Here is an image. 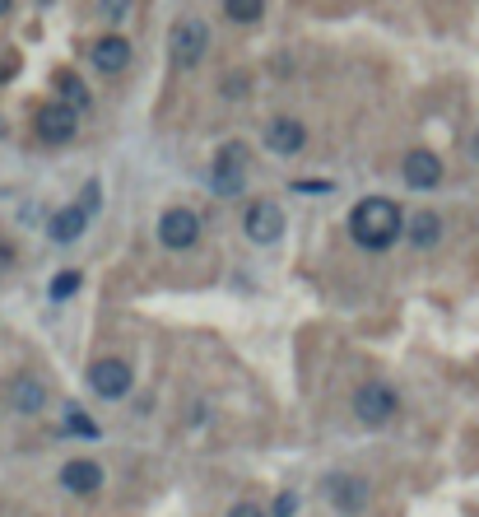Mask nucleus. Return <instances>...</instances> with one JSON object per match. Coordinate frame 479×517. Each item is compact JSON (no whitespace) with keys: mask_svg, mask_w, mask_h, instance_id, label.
Listing matches in <instances>:
<instances>
[{"mask_svg":"<svg viewBox=\"0 0 479 517\" xmlns=\"http://www.w3.org/2000/svg\"><path fill=\"white\" fill-rule=\"evenodd\" d=\"M401 234H405V215L386 196H363L349 210V238L359 247H368V252H386Z\"/></svg>","mask_w":479,"mask_h":517,"instance_id":"obj_1","label":"nucleus"},{"mask_svg":"<svg viewBox=\"0 0 479 517\" xmlns=\"http://www.w3.org/2000/svg\"><path fill=\"white\" fill-rule=\"evenodd\" d=\"M321 489H326V504L336 513H345V517H359L372 504V485L363 480L359 471H330L321 480Z\"/></svg>","mask_w":479,"mask_h":517,"instance_id":"obj_2","label":"nucleus"},{"mask_svg":"<svg viewBox=\"0 0 479 517\" xmlns=\"http://www.w3.org/2000/svg\"><path fill=\"white\" fill-rule=\"evenodd\" d=\"M353 415H359V424H368V429L391 424L395 415H401V391H395L391 382H363L359 391H353Z\"/></svg>","mask_w":479,"mask_h":517,"instance_id":"obj_3","label":"nucleus"},{"mask_svg":"<svg viewBox=\"0 0 479 517\" xmlns=\"http://www.w3.org/2000/svg\"><path fill=\"white\" fill-rule=\"evenodd\" d=\"M247 168H252V154H247V144H238V140H228L223 150L215 154V192L219 196H242V187H247Z\"/></svg>","mask_w":479,"mask_h":517,"instance_id":"obj_4","label":"nucleus"},{"mask_svg":"<svg viewBox=\"0 0 479 517\" xmlns=\"http://www.w3.org/2000/svg\"><path fill=\"white\" fill-rule=\"evenodd\" d=\"M158 242L168 247V252H186V247H196L200 242V215L191 210V205H173V210H163Z\"/></svg>","mask_w":479,"mask_h":517,"instance_id":"obj_5","label":"nucleus"},{"mask_svg":"<svg viewBox=\"0 0 479 517\" xmlns=\"http://www.w3.org/2000/svg\"><path fill=\"white\" fill-rule=\"evenodd\" d=\"M205 47H210V24H205V19H182V24L173 29V37H168L173 61L186 66V70L205 61Z\"/></svg>","mask_w":479,"mask_h":517,"instance_id":"obj_6","label":"nucleus"},{"mask_svg":"<svg viewBox=\"0 0 479 517\" xmlns=\"http://www.w3.org/2000/svg\"><path fill=\"white\" fill-rule=\"evenodd\" d=\"M131 382H135V373H131V364L126 359H93L89 364V387H93V397H102V401H121L131 391Z\"/></svg>","mask_w":479,"mask_h":517,"instance_id":"obj_7","label":"nucleus"},{"mask_svg":"<svg viewBox=\"0 0 479 517\" xmlns=\"http://www.w3.org/2000/svg\"><path fill=\"white\" fill-rule=\"evenodd\" d=\"M33 127H37V135H43L47 144H66V140H75V131H79V117H75L70 103L52 98V103H43V108H37Z\"/></svg>","mask_w":479,"mask_h":517,"instance_id":"obj_8","label":"nucleus"},{"mask_svg":"<svg viewBox=\"0 0 479 517\" xmlns=\"http://www.w3.org/2000/svg\"><path fill=\"white\" fill-rule=\"evenodd\" d=\"M242 229H247V238H252L256 247H270V242L284 238V210H280L275 201H256L252 210H247Z\"/></svg>","mask_w":479,"mask_h":517,"instance_id":"obj_9","label":"nucleus"},{"mask_svg":"<svg viewBox=\"0 0 479 517\" xmlns=\"http://www.w3.org/2000/svg\"><path fill=\"white\" fill-rule=\"evenodd\" d=\"M401 177L414 192H433V187H442V159L433 150H410L405 163H401Z\"/></svg>","mask_w":479,"mask_h":517,"instance_id":"obj_10","label":"nucleus"},{"mask_svg":"<svg viewBox=\"0 0 479 517\" xmlns=\"http://www.w3.org/2000/svg\"><path fill=\"white\" fill-rule=\"evenodd\" d=\"M303 144H307V127H303L298 117H270V121H265V150H270V154L294 159Z\"/></svg>","mask_w":479,"mask_h":517,"instance_id":"obj_11","label":"nucleus"},{"mask_svg":"<svg viewBox=\"0 0 479 517\" xmlns=\"http://www.w3.org/2000/svg\"><path fill=\"white\" fill-rule=\"evenodd\" d=\"M61 485H66L70 494H79V499H89V494L102 489V466L93 457H70L66 466H61Z\"/></svg>","mask_w":479,"mask_h":517,"instance_id":"obj_12","label":"nucleus"},{"mask_svg":"<svg viewBox=\"0 0 479 517\" xmlns=\"http://www.w3.org/2000/svg\"><path fill=\"white\" fill-rule=\"evenodd\" d=\"M89 61L102 75H121V70L131 66V43L121 33H102L98 43H93V52H89Z\"/></svg>","mask_w":479,"mask_h":517,"instance_id":"obj_13","label":"nucleus"},{"mask_svg":"<svg viewBox=\"0 0 479 517\" xmlns=\"http://www.w3.org/2000/svg\"><path fill=\"white\" fill-rule=\"evenodd\" d=\"M405 242L419 247V252L437 247V242H442V215H437V210H414V215H405Z\"/></svg>","mask_w":479,"mask_h":517,"instance_id":"obj_14","label":"nucleus"},{"mask_svg":"<svg viewBox=\"0 0 479 517\" xmlns=\"http://www.w3.org/2000/svg\"><path fill=\"white\" fill-rule=\"evenodd\" d=\"M85 224H89V210H85V205H66V210L52 215L47 234H52V242H75L79 234H85Z\"/></svg>","mask_w":479,"mask_h":517,"instance_id":"obj_15","label":"nucleus"},{"mask_svg":"<svg viewBox=\"0 0 479 517\" xmlns=\"http://www.w3.org/2000/svg\"><path fill=\"white\" fill-rule=\"evenodd\" d=\"M43 406H47V387L37 378H19L14 382V410H19V415H37Z\"/></svg>","mask_w":479,"mask_h":517,"instance_id":"obj_16","label":"nucleus"},{"mask_svg":"<svg viewBox=\"0 0 479 517\" xmlns=\"http://www.w3.org/2000/svg\"><path fill=\"white\" fill-rule=\"evenodd\" d=\"M56 89H61V103H70L75 112L89 103V89H85V79H79L75 70H61V75H56Z\"/></svg>","mask_w":479,"mask_h":517,"instance_id":"obj_17","label":"nucleus"},{"mask_svg":"<svg viewBox=\"0 0 479 517\" xmlns=\"http://www.w3.org/2000/svg\"><path fill=\"white\" fill-rule=\"evenodd\" d=\"M223 14L233 19V24H261L265 0H223Z\"/></svg>","mask_w":479,"mask_h":517,"instance_id":"obj_18","label":"nucleus"},{"mask_svg":"<svg viewBox=\"0 0 479 517\" xmlns=\"http://www.w3.org/2000/svg\"><path fill=\"white\" fill-rule=\"evenodd\" d=\"M66 429H70V433H79V439H98V433H102V429H98V424H93L79 406H70V410H66Z\"/></svg>","mask_w":479,"mask_h":517,"instance_id":"obj_19","label":"nucleus"},{"mask_svg":"<svg viewBox=\"0 0 479 517\" xmlns=\"http://www.w3.org/2000/svg\"><path fill=\"white\" fill-rule=\"evenodd\" d=\"M79 289V271H61L56 280H52V299H70Z\"/></svg>","mask_w":479,"mask_h":517,"instance_id":"obj_20","label":"nucleus"},{"mask_svg":"<svg viewBox=\"0 0 479 517\" xmlns=\"http://www.w3.org/2000/svg\"><path fill=\"white\" fill-rule=\"evenodd\" d=\"M126 10H131V0H102V19H108V24H121Z\"/></svg>","mask_w":479,"mask_h":517,"instance_id":"obj_21","label":"nucleus"},{"mask_svg":"<svg viewBox=\"0 0 479 517\" xmlns=\"http://www.w3.org/2000/svg\"><path fill=\"white\" fill-rule=\"evenodd\" d=\"M219 94H223V98H233V103H238V98L247 94V75H228V79H223V85H219Z\"/></svg>","mask_w":479,"mask_h":517,"instance_id":"obj_22","label":"nucleus"},{"mask_svg":"<svg viewBox=\"0 0 479 517\" xmlns=\"http://www.w3.org/2000/svg\"><path fill=\"white\" fill-rule=\"evenodd\" d=\"M228 517H270L256 499H242V504H233V508H228Z\"/></svg>","mask_w":479,"mask_h":517,"instance_id":"obj_23","label":"nucleus"},{"mask_svg":"<svg viewBox=\"0 0 479 517\" xmlns=\"http://www.w3.org/2000/svg\"><path fill=\"white\" fill-rule=\"evenodd\" d=\"M298 513V499H294V494H280V499H275V517H294Z\"/></svg>","mask_w":479,"mask_h":517,"instance_id":"obj_24","label":"nucleus"},{"mask_svg":"<svg viewBox=\"0 0 479 517\" xmlns=\"http://www.w3.org/2000/svg\"><path fill=\"white\" fill-rule=\"evenodd\" d=\"M79 205H85V210H89V215L98 210V182H89V187H85V201H79Z\"/></svg>","mask_w":479,"mask_h":517,"instance_id":"obj_25","label":"nucleus"},{"mask_svg":"<svg viewBox=\"0 0 479 517\" xmlns=\"http://www.w3.org/2000/svg\"><path fill=\"white\" fill-rule=\"evenodd\" d=\"M10 266H14V247L0 242V271H10Z\"/></svg>","mask_w":479,"mask_h":517,"instance_id":"obj_26","label":"nucleus"},{"mask_svg":"<svg viewBox=\"0 0 479 517\" xmlns=\"http://www.w3.org/2000/svg\"><path fill=\"white\" fill-rule=\"evenodd\" d=\"M14 10V0H0V14H10Z\"/></svg>","mask_w":479,"mask_h":517,"instance_id":"obj_27","label":"nucleus"},{"mask_svg":"<svg viewBox=\"0 0 479 517\" xmlns=\"http://www.w3.org/2000/svg\"><path fill=\"white\" fill-rule=\"evenodd\" d=\"M470 154H475V159H479V135H475V140H470Z\"/></svg>","mask_w":479,"mask_h":517,"instance_id":"obj_28","label":"nucleus"}]
</instances>
